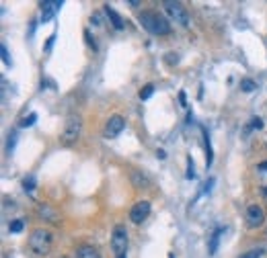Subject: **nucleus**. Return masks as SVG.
Instances as JSON below:
<instances>
[{
	"label": "nucleus",
	"mask_w": 267,
	"mask_h": 258,
	"mask_svg": "<svg viewBox=\"0 0 267 258\" xmlns=\"http://www.w3.org/2000/svg\"><path fill=\"white\" fill-rule=\"evenodd\" d=\"M52 242H54V236H52V232L48 230H43V228H35L31 233H29V252L33 256H45V254H50L52 250Z\"/></svg>",
	"instance_id": "1"
},
{
	"label": "nucleus",
	"mask_w": 267,
	"mask_h": 258,
	"mask_svg": "<svg viewBox=\"0 0 267 258\" xmlns=\"http://www.w3.org/2000/svg\"><path fill=\"white\" fill-rule=\"evenodd\" d=\"M140 25L152 35H167L171 33V23L169 19H165L158 13H152V10H146V13H140Z\"/></svg>",
	"instance_id": "2"
},
{
	"label": "nucleus",
	"mask_w": 267,
	"mask_h": 258,
	"mask_svg": "<svg viewBox=\"0 0 267 258\" xmlns=\"http://www.w3.org/2000/svg\"><path fill=\"white\" fill-rule=\"evenodd\" d=\"M80 131H83V117L80 115H70L64 123V129H62V144L64 146H72L76 144V139L80 137Z\"/></svg>",
	"instance_id": "3"
},
{
	"label": "nucleus",
	"mask_w": 267,
	"mask_h": 258,
	"mask_svg": "<svg viewBox=\"0 0 267 258\" xmlns=\"http://www.w3.org/2000/svg\"><path fill=\"white\" fill-rule=\"evenodd\" d=\"M165 6V13L169 15V19L175 23V25H181V27H189V13L181 2H173V0H165L162 2Z\"/></svg>",
	"instance_id": "4"
},
{
	"label": "nucleus",
	"mask_w": 267,
	"mask_h": 258,
	"mask_svg": "<svg viewBox=\"0 0 267 258\" xmlns=\"http://www.w3.org/2000/svg\"><path fill=\"white\" fill-rule=\"evenodd\" d=\"M111 250L115 256H123L127 250V230L121 224H118L111 232Z\"/></svg>",
	"instance_id": "5"
},
{
	"label": "nucleus",
	"mask_w": 267,
	"mask_h": 258,
	"mask_svg": "<svg viewBox=\"0 0 267 258\" xmlns=\"http://www.w3.org/2000/svg\"><path fill=\"white\" fill-rule=\"evenodd\" d=\"M123 127H125V119L121 115H111L107 123H105V129H103V135H105L107 139H113V137H118L121 131H123Z\"/></svg>",
	"instance_id": "6"
},
{
	"label": "nucleus",
	"mask_w": 267,
	"mask_h": 258,
	"mask_svg": "<svg viewBox=\"0 0 267 258\" xmlns=\"http://www.w3.org/2000/svg\"><path fill=\"white\" fill-rule=\"evenodd\" d=\"M245 219H247V226L249 228H261L265 224V211L261 209V205L253 203L245 211Z\"/></svg>",
	"instance_id": "7"
},
{
	"label": "nucleus",
	"mask_w": 267,
	"mask_h": 258,
	"mask_svg": "<svg viewBox=\"0 0 267 258\" xmlns=\"http://www.w3.org/2000/svg\"><path fill=\"white\" fill-rule=\"evenodd\" d=\"M148 215H150V203L148 201H138L130 211V219L134 221V224H142Z\"/></svg>",
	"instance_id": "8"
},
{
	"label": "nucleus",
	"mask_w": 267,
	"mask_h": 258,
	"mask_svg": "<svg viewBox=\"0 0 267 258\" xmlns=\"http://www.w3.org/2000/svg\"><path fill=\"white\" fill-rule=\"evenodd\" d=\"M60 8H62L60 0H45V2H41V21H43V23L52 21L54 15H56Z\"/></svg>",
	"instance_id": "9"
},
{
	"label": "nucleus",
	"mask_w": 267,
	"mask_h": 258,
	"mask_svg": "<svg viewBox=\"0 0 267 258\" xmlns=\"http://www.w3.org/2000/svg\"><path fill=\"white\" fill-rule=\"evenodd\" d=\"M37 215L43 217V221H50V224H58V221H60L58 211H56L52 205H48V203H41V205L37 207Z\"/></svg>",
	"instance_id": "10"
},
{
	"label": "nucleus",
	"mask_w": 267,
	"mask_h": 258,
	"mask_svg": "<svg viewBox=\"0 0 267 258\" xmlns=\"http://www.w3.org/2000/svg\"><path fill=\"white\" fill-rule=\"evenodd\" d=\"M132 182H134V186L136 189H150V186H152V181H150L148 177L144 172H140V170H134L132 172Z\"/></svg>",
	"instance_id": "11"
},
{
	"label": "nucleus",
	"mask_w": 267,
	"mask_h": 258,
	"mask_svg": "<svg viewBox=\"0 0 267 258\" xmlns=\"http://www.w3.org/2000/svg\"><path fill=\"white\" fill-rule=\"evenodd\" d=\"M103 8H105V15H107V19L111 21V25H113L115 29H118V31H121V29L125 27V23H123V19H121L118 13H115V8H113V6H109V4H105Z\"/></svg>",
	"instance_id": "12"
},
{
	"label": "nucleus",
	"mask_w": 267,
	"mask_h": 258,
	"mask_svg": "<svg viewBox=\"0 0 267 258\" xmlns=\"http://www.w3.org/2000/svg\"><path fill=\"white\" fill-rule=\"evenodd\" d=\"M76 258H101V254L95 246H80L76 250Z\"/></svg>",
	"instance_id": "13"
},
{
	"label": "nucleus",
	"mask_w": 267,
	"mask_h": 258,
	"mask_svg": "<svg viewBox=\"0 0 267 258\" xmlns=\"http://www.w3.org/2000/svg\"><path fill=\"white\" fill-rule=\"evenodd\" d=\"M220 236H222V230H216L210 238V254H216L218 252V242H220Z\"/></svg>",
	"instance_id": "14"
},
{
	"label": "nucleus",
	"mask_w": 267,
	"mask_h": 258,
	"mask_svg": "<svg viewBox=\"0 0 267 258\" xmlns=\"http://www.w3.org/2000/svg\"><path fill=\"white\" fill-rule=\"evenodd\" d=\"M204 139H206V166H210L212 164V146H210V135L204 129Z\"/></svg>",
	"instance_id": "15"
},
{
	"label": "nucleus",
	"mask_w": 267,
	"mask_h": 258,
	"mask_svg": "<svg viewBox=\"0 0 267 258\" xmlns=\"http://www.w3.org/2000/svg\"><path fill=\"white\" fill-rule=\"evenodd\" d=\"M23 228H25V221H23V219H13L8 224V232L10 233H19V232H23Z\"/></svg>",
	"instance_id": "16"
},
{
	"label": "nucleus",
	"mask_w": 267,
	"mask_h": 258,
	"mask_svg": "<svg viewBox=\"0 0 267 258\" xmlns=\"http://www.w3.org/2000/svg\"><path fill=\"white\" fill-rule=\"evenodd\" d=\"M23 189H25L27 193H33V191H35V177H33V174H29V177L23 181Z\"/></svg>",
	"instance_id": "17"
},
{
	"label": "nucleus",
	"mask_w": 267,
	"mask_h": 258,
	"mask_svg": "<svg viewBox=\"0 0 267 258\" xmlns=\"http://www.w3.org/2000/svg\"><path fill=\"white\" fill-rule=\"evenodd\" d=\"M35 121H37V113H31L29 117H23L19 125H21V127H31V125L35 123Z\"/></svg>",
	"instance_id": "18"
},
{
	"label": "nucleus",
	"mask_w": 267,
	"mask_h": 258,
	"mask_svg": "<svg viewBox=\"0 0 267 258\" xmlns=\"http://www.w3.org/2000/svg\"><path fill=\"white\" fill-rule=\"evenodd\" d=\"M152 92H154V84H146V86L140 90V99H142V101L150 99V97H152Z\"/></svg>",
	"instance_id": "19"
},
{
	"label": "nucleus",
	"mask_w": 267,
	"mask_h": 258,
	"mask_svg": "<svg viewBox=\"0 0 267 258\" xmlns=\"http://www.w3.org/2000/svg\"><path fill=\"white\" fill-rule=\"evenodd\" d=\"M185 177H187L189 181H193V179H195V164H193L191 156L187 158V172H185Z\"/></svg>",
	"instance_id": "20"
},
{
	"label": "nucleus",
	"mask_w": 267,
	"mask_h": 258,
	"mask_svg": "<svg viewBox=\"0 0 267 258\" xmlns=\"http://www.w3.org/2000/svg\"><path fill=\"white\" fill-rule=\"evenodd\" d=\"M255 86H257V84H255L253 80H249V78H245V80L240 82V90H245V92H253Z\"/></svg>",
	"instance_id": "21"
},
{
	"label": "nucleus",
	"mask_w": 267,
	"mask_h": 258,
	"mask_svg": "<svg viewBox=\"0 0 267 258\" xmlns=\"http://www.w3.org/2000/svg\"><path fill=\"white\" fill-rule=\"evenodd\" d=\"M263 254V248H257V250H249L247 254H242L240 258H261Z\"/></svg>",
	"instance_id": "22"
},
{
	"label": "nucleus",
	"mask_w": 267,
	"mask_h": 258,
	"mask_svg": "<svg viewBox=\"0 0 267 258\" xmlns=\"http://www.w3.org/2000/svg\"><path fill=\"white\" fill-rule=\"evenodd\" d=\"M251 129H263L261 117H253V119H251Z\"/></svg>",
	"instance_id": "23"
},
{
	"label": "nucleus",
	"mask_w": 267,
	"mask_h": 258,
	"mask_svg": "<svg viewBox=\"0 0 267 258\" xmlns=\"http://www.w3.org/2000/svg\"><path fill=\"white\" fill-rule=\"evenodd\" d=\"M85 39H87V43L90 45L92 50H97V43H95V37H90V31H85Z\"/></svg>",
	"instance_id": "24"
},
{
	"label": "nucleus",
	"mask_w": 267,
	"mask_h": 258,
	"mask_svg": "<svg viewBox=\"0 0 267 258\" xmlns=\"http://www.w3.org/2000/svg\"><path fill=\"white\" fill-rule=\"evenodd\" d=\"M179 62V55L177 53H167V64L173 66V64H177Z\"/></svg>",
	"instance_id": "25"
},
{
	"label": "nucleus",
	"mask_w": 267,
	"mask_h": 258,
	"mask_svg": "<svg viewBox=\"0 0 267 258\" xmlns=\"http://www.w3.org/2000/svg\"><path fill=\"white\" fill-rule=\"evenodd\" d=\"M2 60H4V64H6V66L13 64V62H10V57H8V50H6V45H2Z\"/></svg>",
	"instance_id": "26"
},
{
	"label": "nucleus",
	"mask_w": 267,
	"mask_h": 258,
	"mask_svg": "<svg viewBox=\"0 0 267 258\" xmlns=\"http://www.w3.org/2000/svg\"><path fill=\"white\" fill-rule=\"evenodd\" d=\"M52 45H54V35H52V37L48 39V43H45V50H48V52H50V50H52Z\"/></svg>",
	"instance_id": "27"
},
{
	"label": "nucleus",
	"mask_w": 267,
	"mask_h": 258,
	"mask_svg": "<svg viewBox=\"0 0 267 258\" xmlns=\"http://www.w3.org/2000/svg\"><path fill=\"white\" fill-rule=\"evenodd\" d=\"M156 156H158L160 160H165V158H167V154H165V150H156Z\"/></svg>",
	"instance_id": "28"
},
{
	"label": "nucleus",
	"mask_w": 267,
	"mask_h": 258,
	"mask_svg": "<svg viewBox=\"0 0 267 258\" xmlns=\"http://www.w3.org/2000/svg\"><path fill=\"white\" fill-rule=\"evenodd\" d=\"M179 101H181V104L185 107V92H179Z\"/></svg>",
	"instance_id": "29"
},
{
	"label": "nucleus",
	"mask_w": 267,
	"mask_h": 258,
	"mask_svg": "<svg viewBox=\"0 0 267 258\" xmlns=\"http://www.w3.org/2000/svg\"><path fill=\"white\" fill-rule=\"evenodd\" d=\"M259 170H267V162H261V164H259Z\"/></svg>",
	"instance_id": "30"
},
{
	"label": "nucleus",
	"mask_w": 267,
	"mask_h": 258,
	"mask_svg": "<svg viewBox=\"0 0 267 258\" xmlns=\"http://www.w3.org/2000/svg\"><path fill=\"white\" fill-rule=\"evenodd\" d=\"M263 195H265V197H267V186H265V189H263Z\"/></svg>",
	"instance_id": "31"
},
{
	"label": "nucleus",
	"mask_w": 267,
	"mask_h": 258,
	"mask_svg": "<svg viewBox=\"0 0 267 258\" xmlns=\"http://www.w3.org/2000/svg\"><path fill=\"white\" fill-rule=\"evenodd\" d=\"M169 258H175V256H173V254H169Z\"/></svg>",
	"instance_id": "32"
},
{
	"label": "nucleus",
	"mask_w": 267,
	"mask_h": 258,
	"mask_svg": "<svg viewBox=\"0 0 267 258\" xmlns=\"http://www.w3.org/2000/svg\"><path fill=\"white\" fill-rule=\"evenodd\" d=\"M118 258H125V254H123V256H118Z\"/></svg>",
	"instance_id": "33"
},
{
	"label": "nucleus",
	"mask_w": 267,
	"mask_h": 258,
	"mask_svg": "<svg viewBox=\"0 0 267 258\" xmlns=\"http://www.w3.org/2000/svg\"><path fill=\"white\" fill-rule=\"evenodd\" d=\"M60 258H66V256H60Z\"/></svg>",
	"instance_id": "34"
}]
</instances>
